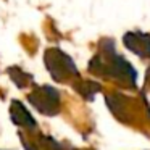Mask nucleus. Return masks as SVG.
<instances>
[{
	"mask_svg": "<svg viewBox=\"0 0 150 150\" xmlns=\"http://www.w3.org/2000/svg\"><path fill=\"white\" fill-rule=\"evenodd\" d=\"M89 73L102 79H110L124 89H137L136 68L116 52L113 39L100 40L98 52L89 62Z\"/></svg>",
	"mask_w": 150,
	"mask_h": 150,
	"instance_id": "1",
	"label": "nucleus"
},
{
	"mask_svg": "<svg viewBox=\"0 0 150 150\" xmlns=\"http://www.w3.org/2000/svg\"><path fill=\"white\" fill-rule=\"evenodd\" d=\"M44 65H45L49 74L52 76V79L60 84H73L81 78V73H79L76 63L73 62V58L57 47H50L45 50Z\"/></svg>",
	"mask_w": 150,
	"mask_h": 150,
	"instance_id": "2",
	"label": "nucleus"
},
{
	"mask_svg": "<svg viewBox=\"0 0 150 150\" xmlns=\"http://www.w3.org/2000/svg\"><path fill=\"white\" fill-rule=\"evenodd\" d=\"M28 100L44 116H57L62 108L60 92L52 86H36L29 92Z\"/></svg>",
	"mask_w": 150,
	"mask_h": 150,
	"instance_id": "3",
	"label": "nucleus"
},
{
	"mask_svg": "<svg viewBox=\"0 0 150 150\" xmlns=\"http://www.w3.org/2000/svg\"><path fill=\"white\" fill-rule=\"evenodd\" d=\"M123 44L139 58H150V34L142 31H127L123 36Z\"/></svg>",
	"mask_w": 150,
	"mask_h": 150,
	"instance_id": "4",
	"label": "nucleus"
},
{
	"mask_svg": "<svg viewBox=\"0 0 150 150\" xmlns=\"http://www.w3.org/2000/svg\"><path fill=\"white\" fill-rule=\"evenodd\" d=\"M10 118L15 126L26 131H37V121L29 113L26 107L20 100H11L10 103Z\"/></svg>",
	"mask_w": 150,
	"mask_h": 150,
	"instance_id": "5",
	"label": "nucleus"
},
{
	"mask_svg": "<svg viewBox=\"0 0 150 150\" xmlns=\"http://www.w3.org/2000/svg\"><path fill=\"white\" fill-rule=\"evenodd\" d=\"M71 86H73V89H74V91L87 102H92L94 97H95V94L102 92V84L100 82L86 81V79H81V78H79L78 81H74Z\"/></svg>",
	"mask_w": 150,
	"mask_h": 150,
	"instance_id": "6",
	"label": "nucleus"
},
{
	"mask_svg": "<svg viewBox=\"0 0 150 150\" xmlns=\"http://www.w3.org/2000/svg\"><path fill=\"white\" fill-rule=\"evenodd\" d=\"M8 76H10V79L15 82V86L20 89H26L29 87L31 84H34V78L33 74H29V73H26L23 68H20V66H10V68L7 69Z\"/></svg>",
	"mask_w": 150,
	"mask_h": 150,
	"instance_id": "7",
	"label": "nucleus"
},
{
	"mask_svg": "<svg viewBox=\"0 0 150 150\" xmlns=\"http://www.w3.org/2000/svg\"><path fill=\"white\" fill-rule=\"evenodd\" d=\"M39 147L40 150H63V147L50 136H39Z\"/></svg>",
	"mask_w": 150,
	"mask_h": 150,
	"instance_id": "8",
	"label": "nucleus"
},
{
	"mask_svg": "<svg viewBox=\"0 0 150 150\" xmlns=\"http://www.w3.org/2000/svg\"><path fill=\"white\" fill-rule=\"evenodd\" d=\"M145 89L150 91V68L147 69V73H145Z\"/></svg>",
	"mask_w": 150,
	"mask_h": 150,
	"instance_id": "9",
	"label": "nucleus"
},
{
	"mask_svg": "<svg viewBox=\"0 0 150 150\" xmlns=\"http://www.w3.org/2000/svg\"><path fill=\"white\" fill-rule=\"evenodd\" d=\"M71 150H82V149H71ZM84 150H94V149H84Z\"/></svg>",
	"mask_w": 150,
	"mask_h": 150,
	"instance_id": "10",
	"label": "nucleus"
}]
</instances>
